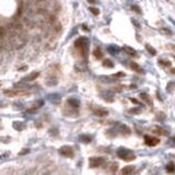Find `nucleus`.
<instances>
[{"label": "nucleus", "mask_w": 175, "mask_h": 175, "mask_svg": "<svg viewBox=\"0 0 175 175\" xmlns=\"http://www.w3.org/2000/svg\"><path fill=\"white\" fill-rule=\"evenodd\" d=\"M117 155L124 161H132L136 159V155L134 153L129 149H126V148H119L117 150Z\"/></svg>", "instance_id": "obj_1"}, {"label": "nucleus", "mask_w": 175, "mask_h": 175, "mask_svg": "<svg viewBox=\"0 0 175 175\" xmlns=\"http://www.w3.org/2000/svg\"><path fill=\"white\" fill-rule=\"evenodd\" d=\"M75 46H76V48L80 50L81 55L84 56L87 53V48H88V40L86 37H79L75 42Z\"/></svg>", "instance_id": "obj_2"}, {"label": "nucleus", "mask_w": 175, "mask_h": 175, "mask_svg": "<svg viewBox=\"0 0 175 175\" xmlns=\"http://www.w3.org/2000/svg\"><path fill=\"white\" fill-rule=\"evenodd\" d=\"M105 158L103 157H92L89 159V166L91 168H95V167H99L101 165H103L105 163Z\"/></svg>", "instance_id": "obj_3"}, {"label": "nucleus", "mask_w": 175, "mask_h": 175, "mask_svg": "<svg viewBox=\"0 0 175 175\" xmlns=\"http://www.w3.org/2000/svg\"><path fill=\"white\" fill-rule=\"evenodd\" d=\"M59 153L65 158H73L75 155V151L70 146H62L59 149Z\"/></svg>", "instance_id": "obj_4"}, {"label": "nucleus", "mask_w": 175, "mask_h": 175, "mask_svg": "<svg viewBox=\"0 0 175 175\" xmlns=\"http://www.w3.org/2000/svg\"><path fill=\"white\" fill-rule=\"evenodd\" d=\"M160 139L157 137H151V136H146L145 137V144L149 147H155L157 145H159Z\"/></svg>", "instance_id": "obj_5"}, {"label": "nucleus", "mask_w": 175, "mask_h": 175, "mask_svg": "<svg viewBox=\"0 0 175 175\" xmlns=\"http://www.w3.org/2000/svg\"><path fill=\"white\" fill-rule=\"evenodd\" d=\"M93 114L99 116V117H104V116L108 115V111L104 108H96V109H93Z\"/></svg>", "instance_id": "obj_6"}, {"label": "nucleus", "mask_w": 175, "mask_h": 175, "mask_svg": "<svg viewBox=\"0 0 175 175\" xmlns=\"http://www.w3.org/2000/svg\"><path fill=\"white\" fill-rule=\"evenodd\" d=\"M67 104H69V106H71L73 108H77V107H79V105H80V102H79V100L71 98V99L67 100Z\"/></svg>", "instance_id": "obj_7"}, {"label": "nucleus", "mask_w": 175, "mask_h": 175, "mask_svg": "<svg viewBox=\"0 0 175 175\" xmlns=\"http://www.w3.org/2000/svg\"><path fill=\"white\" fill-rule=\"evenodd\" d=\"M40 76V72H32V73H30V75L29 76H26L25 78H23L22 79V80L23 81H33V80H35V79L36 78H37Z\"/></svg>", "instance_id": "obj_8"}, {"label": "nucleus", "mask_w": 175, "mask_h": 175, "mask_svg": "<svg viewBox=\"0 0 175 175\" xmlns=\"http://www.w3.org/2000/svg\"><path fill=\"white\" fill-rule=\"evenodd\" d=\"M13 128L15 129V130H18V131H21V130H23V129H25V124L24 123H22V121H14L13 123Z\"/></svg>", "instance_id": "obj_9"}, {"label": "nucleus", "mask_w": 175, "mask_h": 175, "mask_svg": "<svg viewBox=\"0 0 175 175\" xmlns=\"http://www.w3.org/2000/svg\"><path fill=\"white\" fill-rule=\"evenodd\" d=\"M79 140H80L81 142H83V144H90V142L92 141V137L89 136V135H81L80 137H79Z\"/></svg>", "instance_id": "obj_10"}, {"label": "nucleus", "mask_w": 175, "mask_h": 175, "mask_svg": "<svg viewBox=\"0 0 175 175\" xmlns=\"http://www.w3.org/2000/svg\"><path fill=\"white\" fill-rule=\"evenodd\" d=\"M93 56L96 58V59H102V58H103V51L101 50L100 47L94 48V50H93Z\"/></svg>", "instance_id": "obj_11"}, {"label": "nucleus", "mask_w": 175, "mask_h": 175, "mask_svg": "<svg viewBox=\"0 0 175 175\" xmlns=\"http://www.w3.org/2000/svg\"><path fill=\"white\" fill-rule=\"evenodd\" d=\"M130 68L132 69L134 71H136V72H138V73H141L142 72V68L138 65L137 62H134V61H131L130 62Z\"/></svg>", "instance_id": "obj_12"}, {"label": "nucleus", "mask_w": 175, "mask_h": 175, "mask_svg": "<svg viewBox=\"0 0 175 175\" xmlns=\"http://www.w3.org/2000/svg\"><path fill=\"white\" fill-rule=\"evenodd\" d=\"M153 131H154V134L160 135V136H166V135L168 134V132H167L165 129L161 128V127H155V128L153 129Z\"/></svg>", "instance_id": "obj_13"}, {"label": "nucleus", "mask_w": 175, "mask_h": 175, "mask_svg": "<svg viewBox=\"0 0 175 175\" xmlns=\"http://www.w3.org/2000/svg\"><path fill=\"white\" fill-rule=\"evenodd\" d=\"M123 50L126 53L127 55H130V56H136V50L134 48H131V47H128V46H124L123 47Z\"/></svg>", "instance_id": "obj_14"}, {"label": "nucleus", "mask_w": 175, "mask_h": 175, "mask_svg": "<svg viewBox=\"0 0 175 175\" xmlns=\"http://www.w3.org/2000/svg\"><path fill=\"white\" fill-rule=\"evenodd\" d=\"M134 168H135V166H132V165H127V166H125L123 170H121L120 173H121V174H130V173L134 172Z\"/></svg>", "instance_id": "obj_15"}, {"label": "nucleus", "mask_w": 175, "mask_h": 175, "mask_svg": "<svg viewBox=\"0 0 175 175\" xmlns=\"http://www.w3.org/2000/svg\"><path fill=\"white\" fill-rule=\"evenodd\" d=\"M48 98H49V101H50V102L55 103V104H57V103H59V102H60V96H59L58 94H50Z\"/></svg>", "instance_id": "obj_16"}, {"label": "nucleus", "mask_w": 175, "mask_h": 175, "mask_svg": "<svg viewBox=\"0 0 175 175\" xmlns=\"http://www.w3.org/2000/svg\"><path fill=\"white\" fill-rule=\"evenodd\" d=\"M119 129H120V131L123 132V134H125V135H130V129H129L126 125L120 124V125H119Z\"/></svg>", "instance_id": "obj_17"}, {"label": "nucleus", "mask_w": 175, "mask_h": 175, "mask_svg": "<svg viewBox=\"0 0 175 175\" xmlns=\"http://www.w3.org/2000/svg\"><path fill=\"white\" fill-rule=\"evenodd\" d=\"M13 87L15 88V89H20V90H24V88H26L28 86H26V83H25V81H21V82H18V83H14L13 84Z\"/></svg>", "instance_id": "obj_18"}, {"label": "nucleus", "mask_w": 175, "mask_h": 175, "mask_svg": "<svg viewBox=\"0 0 175 175\" xmlns=\"http://www.w3.org/2000/svg\"><path fill=\"white\" fill-rule=\"evenodd\" d=\"M158 62H159V65H161L163 67H171L172 65V62L170 60H164V59H159Z\"/></svg>", "instance_id": "obj_19"}, {"label": "nucleus", "mask_w": 175, "mask_h": 175, "mask_svg": "<svg viewBox=\"0 0 175 175\" xmlns=\"http://www.w3.org/2000/svg\"><path fill=\"white\" fill-rule=\"evenodd\" d=\"M146 49L148 50V53H150L152 56H155V55H157V50L153 48L152 46H150L149 44H147V45H146Z\"/></svg>", "instance_id": "obj_20"}, {"label": "nucleus", "mask_w": 175, "mask_h": 175, "mask_svg": "<svg viewBox=\"0 0 175 175\" xmlns=\"http://www.w3.org/2000/svg\"><path fill=\"white\" fill-rule=\"evenodd\" d=\"M166 171L167 172H170V173H173L174 171H175V164L173 163V162H170L167 165H166Z\"/></svg>", "instance_id": "obj_21"}, {"label": "nucleus", "mask_w": 175, "mask_h": 175, "mask_svg": "<svg viewBox=\"0 0 175 175\" xmlns=\"http://www.w3.org/2000/svg\"><path fill=\"white\" fill-rule=\"evenodd\" d=\"M103 66L104 67H106V68H113L114 67V63L112 60H109V59H105L103 61Z\"/></svg>", "instance_id": "obj_22"}, {"label": "nucleus", "mask_w": 175, "mask_h": 175, "mask_svg": "<svg viewBox=\"0 0 175 175\" xmlns=\"http://www.w3.org/2000/svg\"><path fill=\"white\" fill-rule=\"evenodd\" d=\"M128 113L129 114H132V115H138V114H140L141 113V109L139 107H134V108H130L128 111Z\"/></svg>", "instance_id": "obj_23"}, {"label": "nucleus", "mask_w": 175, "mask_h": 175, "mask_svg": "<svg viewBox=\"0 0 175 175\" xmlns=\"http://www.w3.org/2000/svg\"><path fill=\"white\" fill-rule=\"evenodd\" d=\"M44 104V101H42V100H40V101H37V102H35L34 103V106L33 107H32V108H33V109H37V108H40L41 106H42V105H43Z\"/></svg>", "instance_id": "obj_24"}, {"label": "nucleus", "mask_w": 175, "mask_h": 175, "mask_svg": "<svg viewBox=\"0 0 175 175\" xmlns=\"http://www.w3.org/2000/svg\"><path fill=\"white\" fill-rule=\"evenodd\" d=\"M117 170H118V164L117 163H113L112 165H111V172L112 173H115Z\"/></svg>", "instance_id": "obj_25"}, {"label": "nucleus", "mask_w": 175, "mask_h": 175, "mask_svg": "<svg viewBox=\"0 0 175 175\" xmlns=\"http://www.w3.org/2000/svg\"><path fill=\"white\" fill-rule=\"evenodd\" d=\"M160 32H161V33H163V34H165V35H172V32L170 31V30H167V29H165V28L160 29Z\"/></svg>", "instance_id": "obj_26"}, {"label": "nucleus", "mask_w": 175, "mask_h": 175, "mask_svg": "<svg viewBox=\"0 0 175 175\" xmlns=\"http://www.w3.org/2000/svg\"><path fill=\"white\" fill-rule=\"evenodd\" d=\"M3 93L8 95V96H15V95H18V92H15V91H4Z\"/></svg>", "instance_id": "obj_27"}, {"label": "nucleus", "mask_w": 175, "mask_h": 175, "mask_svg": "<svg viewBox=\"0 0 175 175\" xmlns=\"http://www.w3.org/2000/svg\"><path fill=\"white\" fill-rule=\"evenodd\" d=\"M90 11H91V13H93L94 15H99L100 14V11H99V9H96V8H94V7H91L89 9Z\"/></svg>", "instance_id": "obj_28"}, {"label": "nucleus", "mask_w": 175, "mask_h": 175, "mask_svg": "<svg viewBox=\"0 0 175 175\" xmlns=\"http://www.w3.org/2000/svg\"><path fill=\"white\" fill-rule=\"evenodd\" d=\"M140 98L144 100V101H147V102H150V100H149V95H148L147 93H141L140 94Z\"/></svg>", "instance_id": "obj_29"}, {"label": "nucleus", "mask_w": 175, "mask_h": 175, "mask_svg": "<svg viewBox=\"0 0 175 175\" xmlns=\"http://www.w3.org/2000/svg\"><path fill=\"white\" fill-rule=\"evenodd\" d=\"M125 77V73L124 72H117L116 75L113 76V78H124Z\"/></svg>", "instance_id": "obj_30"}, {"label": "nucleus", "mask_w": 175, "mask_h": 175, "mask_svg": "<svg viewBox=\"0 0 175 175\" xmlns=\"http://www.w3.org/2000/svg\"><path fill=\"white\" fill-rule=\"evenodd\" d=\"M131 9L134 10L135 12H137V13H141V11H140V9H139V7H137V6H132L131 7Z\"/></svg>", "instance_id": "obj_31"}, {"label": "nucleus", "mask_w": 175, "mask_h": 175, "mask_svg": "<svg viewBox=\"0 0 175 175\" xmlns=\"http://www.w3.org/2000/svg\"><path fill=\"white\" fill-rule=\"evenodd\" d=\"M30 152V150L29 149H23V151H21L20 153H19V155H23V154H26V153H29Z\"/></svg>", "instance_id": "obj_32"}, {"label": "nucleus", "mask_w": 175, "mask_h": 175, "mask_svg": "<svg viewBox=\"0 0 175 175\" xmlns=\"http://www.w3.org/2000/svg\"><path fill=\"white\" fill-rule=\"evenodd\" d=\"M130 102H132V103H135V104H138V105H139L140 104V102H139V101H138V100H136V99H130Z\"/></svg>", "instance_id": "obj_33"}, {"label": "nucleus", "mask_w": 175, "mask_h": 175, "mask_svg": "<svg viewBox=\"0 0 175 175\" xmlns=\"http://www.w3.org/2000/svg\"><path fill=\"white\" fill-rule=\"evenodd\" d=\"M171 72L173 73V75H175V68H172V69H171Z\"/></svg>", "instance_id": "obj_34"}, {"label": "nucleus", "mask_w": 175, "mask_h": 175, "mask_svg": "<svg viewBox=\"0 0 175 175\" xmlns=\"http://www.w3.org/2000/svg\"><path fill=\"white\" fill-rule=\"evenodd\" d=\"M88 1H89L90 3H94V2H95V0H88Z\"/></svg>", "instance_id": "obj_35"}, {"label": "nucleus", "mask_w": 175, "mask_h": 175, "mask_svg": "<svg viewBox=\"0 0 175 175\" xmlns=\"http://www.w3.org/2000/svg\"><path fill=\"white\" fill-rule=\"evenodd\" d=\"M174 60H175V56H174Z\"/></svg>", "instance_id": "obj_36"}]
</instances>
